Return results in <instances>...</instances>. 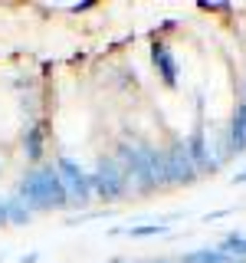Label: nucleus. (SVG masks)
Returning a JSON list of instances; mask_svg holds the SVG:
<instances>
[{
    "label": "nucleus",
    "instance_id": "obj_1",
    "mask_svg": "<svg viewBox=\"0 0 246 263\" xmlns=\"http://www.w3.org/2000/svg\"><path fill=\"white\" fill-rule=\"evenodd\" d=\"M16 197H20L33 214L36 211H63V208H69L66 187H63V181H59L53 164H36V168H30L27 175L20 178V184H16Z\"/></svg>",
    "mask_w": 246,
    "mask_h": 263
},
{
    "label": "nucleus",
    "instance_id": "obj_2",
    "mask_svg": "<svg viewBox=\"0 0 246 263\" xmlns=\"http://www.w3.org/2000/svg\"><path fill=\"white\" fill-rule=\"evenodd\" d=\"M89 181H92V194L105 204H115V201H121V197L131 194V184H128L125 171H121V164L115 161L112 155H102V158L95 161V168L89 171Z\"/></svg>",
    "mask_w": 246,
    "mask_h": 263
},
{
    "label": "nucleus",
    "instance_id": "obj_3",
    "mask_svg": "<svg viewBox=\"0 0 246 263\" xmlns=\"http://www.w3.org/2000/svg\"><path fill=\"white\" fill-rule=\"evenodd\" d=\"M56 175H59L63 187H66V197H69L72 208H89L92 204V181H89V171L82 168L79 161H72L69 155H59V158L53 161Z\"/></svg>",
    "mask_w": 246,
    "mask_h": 263
},
{
    "label": "nucleus",
    "instance_id": "obj_4",
    "mask_svg": "<svg viewBox=\"0 0 246 263\" xmlns=\"http://www.w3.org/2000/svg\"><path fill=\"white\" fill-rule=\"evenodd\" d=\"M200 178L191 161V155H187L184 142H171L168 148H164V187H187L194 184V181Z\"/></svg>",
    "mask_w": 246,
    "mask_h": 263
},
{
    "label": "nucleus",
    "instance_id": "obj_5",
    "mask_svg": "<svg viewBox=\"0 0 246 263\" xmlns=\"http://www.w3.org/2000/svg\"><path fill=\"white\" fill-rule=\"evenodd\" d=\"M180 142H184L187 155H191V161H194L197 175H213V171H220V164L213 161V155H210L207 132H203V128H194V132H187V135L180 138Z\"/></svg>",
    "mask_w": 246,
    "mask_h": 263
},
{
    "label": "nucleus",
    "instance_id": "obj_6",
    "mask_svg": "<svg viewBox=\"0 0 246 263\" xmlns=\"http://www.w3.org/2000/svg\"><path fill=\"white\" fill-rule=\"evenodd\" d=\"M151 66H154L158 79H161L168 89H177V86H180V63H177L174 49H171L168 43H154V46H151Z\"/></svg>",
    "mask_w": 246,
    "mask_h": 263
},
{
    "label": "nucleus",
    "instance_id": "obj_7",
    "mask_svg": "<svg viewBox=\"0 0 246 263\" xmlns=\"http://www.w3.org/2000/svg\"><path fill=\"white\" fill-rule=\"evenodd\" d=\"M227 145H230V155L246 152V102H236L233 109V119L227 125Z\"/></svg>",
    "mask_w": 246,
    "mask_h": 263
},
{
    "label": "nucleus",
    "instance_id": "obj_8",
    "mask_svg": "<svg viewBox=\"0 0 246 263\" xmlns=\"http://www.w3.org/2000/svg\"><path fill=\"white\" fill-rule=\"evenodd\" d=\"M43 145H46L43 122H30V125L23 128V155H27V161H33V164L43 161Z\"/></svg>",
    "mask_w": 246,
    "mask_h": 263
},
{
    "label": "nucleus",
    "instance_id": "obj_9",
    "mask_svg": "<svg viewBox=\"0 0 246 263\" xmlns=\"http://www.w3.org/2000/svg\"><path fill=\"white\" fill-rule=\"evenodd\" d=\"M217 250L223 253V257H236V260H246V234L240 230H230L223 240L217 243Z\"/></svg>",
    "mask_w": 246,
    "mask_h": 263
},
{
    "label": "nucleus",
    "instance_id": "obj_10",
    "mask_svg": "<svg viewBox=\"0 0 246 263\" xmlns=\"http://www.w3.org/2000/svg\"><path fill=\"white\" fill-rule=\"evenodd\" d=\"M7 220H10V227H27L33 224V211L13 194V197H7Z\"/></svg>",
    "mask_w": 246,
    "mask_h": 263
},
{
    "label": "nucleus",
    "instance_id": "obj_11",
    "mask_svg": "<svg viewBox=\"0 0 246 263\" xmlns=\"http://www.w3.org/2000/svg\"><path fill=\"white\" fill-rule=\"evenodd\" d=\"M158 234H168L171 237V224H168V220H161V224H131V227H125V234H121V237L145 240V237H158Z\"/></svg>",
    "mask_w": 246,
    "mask_h": 263
},
{
    "label": "nucleus",
    "instance_id": "obj_12",
    "mask_svg": "<svg viewBox=\"0 0 246 263\" xmlns=\"http://www.w3.org/2000/svg\"><path fill=\"white\" fill-rule=\"evenodd\" d=\"M236 208H223V211H213V214H203V224H213V220H223V217H230Z\"/></svg>",
    "mask_w": 246,
    "mask_h": 263
},
{
    "label": "nucleus",
    "instance_id": "obj_13",
    "mask_svg": "<svg viewBox=\"0 0 246 263\" xmlns=\"http://www.w3.org/2000/svg\"><path fill=\"white\" fill-rule=\"evenodd\" d=\"M0 227H10V220H7V197H0Z\"/></svg>",
    "mask_w": 246,
    "mask_h": 263
},
{
    "label": "nucleus",
    "instance_id": "obj_14",
    "mask_svg": "<svg viewBox=\"0 0 246 263\" xmlns=\"http://www.w3.org/2000/svg\"><path fill=\"white\" fill-rule=\"evenodd\" d=\"M36 260H39V250H30V253L20 257V263H36Z\"/></svg>",
    "mask_w": 246,
    "mask_h": 263
},
{
    "label": "nucleus",
    "instance_id": "obj_15",
    "mask_svg": "<svg viewBox=\"0 0 246 263\" xmlns=\"http://www.w3.org/2000/svg\"><path fill=\"white\" fill-rule=\"evenodd\" d=\"M233 184H246V168H243V171H236V175H233Z\"/></svg>",
    "mask_w": 246,
    "mask_h": 263
},
{
    "label": "nucleus",
    "instance_id": "obj_16",
    "mask_svg": "<svg viewBox=\"0 0 246 263\" xmlns=\"http://www.w3.org/2000/svg\"><path fill=\"white\" fill-rule=\"evenodd\" d=\"M151 263H177V260H151Z\"/></svg>",
    "mask_w": 246,
    "mask_h": 263
},
{
    "label": "nucleus",
    "instance_id": "obj_17",
    "mask_svg": "<svg viewBox=\"0 0 246 263\" xmlns=\"http://www.w3.org/2000/svg\"><path fill=\"white\" fill-rule=\"evenodd\" d=\"M240 102H246V86H243V99H240Z\"/></svg>",
    "mask_w": 246,
    "mask_h": 263
},
{
    "label": "nucleus",
    "instance_id": "obj_18",
    "mask_svg": "<svg viewBox=\"0 0 246 263\" xmlns=\"http://www.w3.org/2000/svg\"><path fill=\"white\" fill-rule=\"evenodd\" d=\"M0 175H4V161H0Z\"/></svg>",
    "mask_w": 246,
    "mask_h": 263
},
{
    "label": "nucleus",
    "instance_id": "obj_19",
    "mask_svg": "<svg viewBox=\"0 0 246 263\" xmlns=\"http://www.w3.org/2000/svg\"><path fill=\"white\" fill-rule=\"evenodd\" d=\"M4 257H7V253H0V263H4Z\"/></svg>",
    "mask_w": 246,
    "mask_h": 263
}]
</instances>
